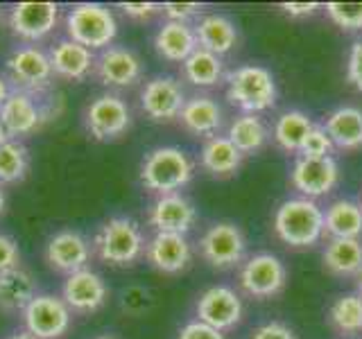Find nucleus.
I'll list each match as a JSON object with an SVG mask.
<instances>
[{
    "mask_svg": "<svg viewBox=\"0 0 362 339\" xmlns=\"http://www.w3.org/2000/svg\"><path fill=\"white\" fill-rule=\"evenodd\" d=\"M48 56L52 73L62 79H71V82H82L95 68V54L71 39L52 43Z\"/></svg>",
    "mask_w": 362,
    "mask_h": 339,
    "instance_id": "nucleus-21",
    "label": "nucleus"
},
{
    "mask_svg": "<svg viewBox=\"0 0 362 339\" xmlns=\"http://www.w3.org/2000/svg\"><path fill=\"white\" fill-rule=\"evenodd\" d=\"M21 314L25 333L37 339H62L73 321L71 308L54 294H37Z\"/></svg>",
    "mask_w": 362,
    "mask_h": 339,
    "instance_id": "nucleus-8",
    "label": "nucleus"
},
{
    "mask_svg": "<svg viewBox=\"0 0 362 339\" xmlns=\"http://www.w3.org/2000/svg\"><path fill=\"white\" fill-rule=\"evenodd\" d=\"M5 71L7 82L14 84V90H23V93H30L34 97L45 93L54 77L48 52L37 48V45L16 48L7 56Z\"/></svg>",
    "mask_w": 362,
    "mask_h": 339,
    "instance_id": "nucleus-6",
    "label": "nucleus"
},
{
    "mask_svg": "<svg viewBox=\"0 0 362 339\" xmlns=\"http://www.w3.org/2000/svg\"><path fill=\"white\" fill-rule=\"evenodd\" d=\"M243 163V154L226 136H213L202 147V165L211 174H233Z\"/></svg>",
    "mask_w": 362,
    "mask_h": 339,
    "instance_id": "nucleus-29",
    "label": "nucleus"
},
{
    "mask_svg": "<svg viewBox=\"0 0 362 339\" xmlns=\"http://www.w3.org/2000/svg\"><path fill=\"white\" fill-rule=\"evenodd\" d=\"M9 141V133H7V129H5V124L0 122V145H5Z\"/></svg>",
    "mask_w": 362,
    "mask_h": 339,
    "instance_id": "nucleus-46",
    "label": "nucleus"
},
{
    "mask_svg": "<svg viewBox=\"0 0 362 339\" xmlns=\"http://www.w3.org/2000/svg\"><path fill=\"white\" fill-rule=\"evenodd\" d=\"M331 152H333V143L328 138V133L320 124H313V129L305 136L299 154L305 158H324V156H331Z\"/></svg>",
    "mask_w": 362,
    "mask_h": 339,
    "instance_id": "nucleus-36",
    "label": "nucleus"
},
{
    "mask_svg": "<svg viewBox=\"0 0 362 339\" xmlns=\"http://www.w3.org/2000/svg\"><path fill=\"white\" fill-rule=\"evenodd\" d=\"M68 39L84 45L90 52L111 48L118 34V23L113 11L98 3H79L66 14Z\"/></svg>",
    "mask_w": 362,
    "mask_h": 339,
    "instance_id": "nucleus-4",
    "label": "nucleus"
},
{
    "mask_svg": "<svg viewBox=\"0 0 362 339\" xmlns=\"http://www.w3.org/2000/svg\"><path fill=\"white\" fill-rule=\"evenodd\" d=\"M5 203H7V199H5V190H3V186H0V215L5 213Z\"/></svg>",
    "mask_w": 362,
    "mask_h": 339,
    "instance_id": "nucleus-47",
    "label": "nucleus"
},
{
    "mask_svg": "<svg viewBox=\"0 0 362 339\" xmlns=\"http://www.w3.org/2000/svg\"><path fill=\"white\" fill-rule=\"evenodd\" d=\"M177 339H224V335L202 321H190L181 328Z\"/></svg>",
    "mask_w": 362,
    "mask_h": 339,
    "instance_id": "nucleus-40",
    "label": "nucleus"
},
{
    "mask_svg": "<svg viewBox=\"0 0 362 339\" xmlns=\"http://www.w3.org/2000/svg\"><path fill=\"white\" fill-rule=\"evenodd\" d=\"M197 222V210L192 201L186 199L179 192L173 195H161L150 208V226H154L156 233H179L186 235Z\"/></svg>",
    "mask_w": 362,
    "mask_h": 339,
    "instance_id": "nucleus-19",
    "label": "nucleus"
},
{
    "mask_svg": "<svg viewBox=\"0 0 362 339\" xmlns=\"http://www.w3.org/2000/svg\"><path fill=\"white\" fill-rule=\"evenodd\" d=\"M274 231L290 246H313L324 233V210L308 197L288 199L276 208Z\"/></svg>",
    "mask_w": 362,
    "mask_h": 339,
    "instance_id": "nucleus-3",
    "label": "nucleus"
},
{
    "mask_svg": "<svg viewBox=\"0 0 362 339\" xmlns=\"http://www.w3.org/2000/svg\"><path fill=\"white\" fill-rule=\"evenodd\" d=\"M88 260H90V244L77 231L71 229L59 231L45 244V263L54 271H62V274L71 276L79 269H86Z\"/></svg>",
    "mask_w": 362,
    "mask_h": 339,
    "instance_id": "nucleus-18",
    "label": "nucleus"
},
{
    "mask_svg": "<svg viewBox=\"0 0 362 339\" xmlns=\"http://www.w3.org/2000/svg\"><path fill=\"white\" fill-rule=\"evenodd\" d=\"M179 120L190 133L213 138V133H218L222 127V107L211 95L188 97L179 113Z\"/></svg>",
    "mask_w": 362,
    "mask_h": 339,
    "instance_id": "nucleus-23",
    "label": "nucleus"
},
{
    "mask_svg": "<svg viewBox=\"0 0 362 339\" xmlns=\"http://www.w3.org/2000/svg\"><path fill=\"white\" fill-rule=\"evenodd\" d=\"M310 129H313V122L303 111H286L283 116H279L274 124V141L281 150L299 152Z\"/></svg>",
    "mask_w": 362,
    "mask_h": 339,
    "instance_id": "nucleus-31",
    "label": "nucleus"
},
{
    "mask_svg": "<svg viewBox=\"0 0 362 339\" xmlns=\"http://www.w3.org/2000/svg\"><path fill=\"white\" fill-rule=\"evenodd\" d=\"M168 20H177V23H188L190 18H195L202 14V5L197 3H165L161 7Z\"/></svg>",
    "mask_w": 362,
    "mask_h": 339,
    "instance_id": "nucleus-38",
    "label": "nucleus"
},
{
    "mask_svg": "<svg viewBox=\"0 0 362 339\" xmlns=\"http://www.w3.org/2000/svg\"><path fill=\"white\" fill-rule=\"evenodd\" d=\"M95 77L105 86L127 88L143 77V64L139 54L122 45H111L95 56Z\"/></svg>",
    "mask_w": 362,
    "mask_h": 339,
    "instance_id": "nucleus-14",
    "label": "nucleus"
},
{
    "mask_svg": "<svg viewBox=\"0 0 362 339\" xmlns=\"http://www.w3.org/2000/svg\"><path fill=\"white\" fill-rule=\"evenodd\" d=\"M324 231L331 237L362 235V206L351 199H337L324 210Z\"/></svg>",
    "mask_w": 362,
    "mask_h": 339,
    "instance_id": "nucleus-28",
    "label": "nucleus"
},
{
    "mask_svg": "<svg viewBox=\"0 0 362 339\" xmlns=\"http://www.w3.org/2000/svg\"><path fill=\"white\" fill-rule=\"evenodd\" d=\"M34 297H37V282L28 269L14 267L0 274V310L3 312H23Z\"/></svg>",
    "mask_w": 362,
    "mask_h": 339,
    "instance_id": "nucleus-26",
    "label": "nucleus"
},
{
    "mask_svg": "<svg viewBox=\"0 0 362 339\" xmlns=\"http://www.w3.org/2000/svg\"><path fill=\"white\" fill-rule=\"evenodd\" d=\"M346 77L358 90H362V41H356L351 45L349 64H346Z\"/></svg>",
    "mask_w": 362,
    "mask_h": 339,
    "instance_id": "nucleus-39",
    "label": "nucleus"
},
{
    "mask_svg": "<svg viewBox=\"0 0 362 339\" xmlns=\"http://www.w3.org/2000/svg\"><path fill=\"white\" fill-rule=\"evenodd\" d=\"M145 235L139 222L124 215L107 220L100 226L93 240V251L102 263L113 267L134 265L145 254Z\"/></svg>",
    "mask_w": 362,
    "mask_h": 339,
    "instance_id": "nucleus-1",
    "label": "nucleus"
},
{
    "mask_svg": "<svg viewBox=\"0 0 362 339\" xmlns=\"http://www.w3.org/2000/svg\"><path fill=\"white\" fill-rule=\"evenodd\" d=\"M199 251L206 263L213 267H233L243 260L245 256V235L231 222H220L213 224L211 229L202 235L199 240Z\"/></svg>",
    "mask_w": 362,
    "mask_h": 339,
    "instance_id": "nucleus-11",
    "label": "nucleus"
},
{
    "mask_svg": "<svg viewBox=\"0 0 362 339\" xmlns=\"http://www.w3.org/2000/svg\"><path fill=\"white\" fill-rule=\"evenodd\" d=\"M9 93H11V88H9V82H7V77H3V75H0V109H3V105H5V102H7Z\"/></svg>",
    "mask_w": 362,
    "mask_h": 339,
    "instance_id": "nucleus-44",
    "label": "nucleus"
},
{
    "mask_svg": "<svg viewBox=\"0 0 362 339\" xmlns=\"http://www.w3.org/2000/svg\"><path fill=\"white\" fill-rule=\"evenodd\" d=\"M333 147L339 150H360L362 147V111L356 107H339L324 122Z\"/></svg>",
    "mask_w": 362,
    "mask_h": 339,
    "instance_id": "nucleus-25",
    "label": "nucleus"
},
{
    "mask_svg": "<svg viewBox=\"0 0 362 339\" xmlns=\"http://www.w3.org/2000/svg\"><path fill=\"white\" fill-rule=\"evenodd\" d=\"M226 97L245 113L272 109L276 102V82L263 66H240L226 75Z\"/></svg>",
    "mask_w": 362,
    "mask_h": 339,
    "instance_id": "nucleus-5",
    "label": "nucleus"
},
{
    "mask_svg": "<svg viewBox=\"0 0 362 339\" xmlns=\"http://www.w3.org/2000/svg\"><path fill=\"white\" fill-rule=\"evenodd\" d=\"M62 299L71 308V312L88 314L100 310L109 299V287L105 278L93 269H79L64 280Z\"/></svg>",
    "mask_w": 362,
    "mask_h": 339,
    "instance_id": "nucleus-12",
    "label": "nucleus"
},
{
    "mask_svg": "<svg viewBox=\"0 0 362 339\" xmlns=\"http://www.w3.org/2000/svg\"><path fill=\"white\" fill-rule=\"evenodd\" d=\"M331 323L344 335L362 333V299L358 294H344L331 305Z\"/></svg>",
    "mask_w": 362,
    "mask_h": 339,
    "instance_id": "nucleus-34",
    "label": "nucleus"
},
{
    "mask_svg": "<svg viewBox=\"0 0 362 339\" xmlns=\"http://www.w3.org/2000/svg\"><path fill=\"white\" fill-rule=\"evenodd\" d=\"M181 66H184V77L192 86H199V88L215 86L222 77L220 56L204 48H197Z\"/></svg>",
    "mask_w": 362,
    "mask_h": 339,
    "instance_id": "nucleus-32",
    "label": "nucleus"
},
{
    "mask_svg": "<svg viewBox=\"0 0 362 339\" xmlns=\"http://www.w3.org/2000/svg\"><path fill=\"white\" fill-rule=\"evenodd\" d=\"M324 267L335 276H354L362 271V242L356 237H331L324 249Z\"/></svg>",
    "mask_w": 362,
    "mask_h": 339,
    "instance_id": "nucleus-27",
    "label": "nucleus"
},
{
    "mask_svg": "<svg viewBox=\"0 0 362 339\" xmlns=\"http://www.w3.org/2000/svg\"><path fill=\"white\" fill-rule=\"evenodd\" d=\"M252 339H297V335H294L286 323L269 321V323L258 326L252 335Z\"/></svg>",
    "mask_w": 362,
    "mask_h": 339,
    "instance_id": "nucleus-41",
    "label": "nucleus"
},
{
    "mask_svg": "<svg viewBox=\"0 0 362 339\" xmlns=\"http://www.w3.org/2000/svg\"><path fill=\"white\" fill-rule=\"evenodd\" d=\"M48 118V113L43 111L41 102L30 95V93H23V90H14L7 97V102L0 109V122L5 124V129L9 133V138L18 141L21 136H30L34 133L41 122Z\"/></svg>",
    "mask_w": 362,
    "mask_h": 339,
    "instance_id": "nucleus-17",
    "label": "nucleus"
},
{
    "mask_svg": "<svg viewBox=\"0 0 362 339\" xmlns=\"http://www.w3.org/2000/svg\"><path fill=\"white\" fill-rule=\"evenodd\" d=\"M30 170V152L21 141L9 138L0 145V186L3 184H18L25 179Z\"/></svg>",
    "mask_w": 362,
    "mask_h": 339,
    "instance_id": "nucleus-33",
    "label": "nucleus"
},
{
    "mask_svg": "<svg viewBox=\"0 0 362 339\" xmlns=\"http://www.w3.org/2000/svg\"><path fill=\"white\" fill-rule=\"evenodd\" d=\"M5 339H37V337H32L30 333L21 331V333H14V335H9V337H5Z\"/></svg>",
    "mask_w": 362,
    "mask_h": 339,
    "instance_id": "nucleus-45",
    "label": "nucleus"
},
{
    "mask_svg": "<svg viewBox=\"0 0 362 339\" xmlns=\"http://www.w3.org/2000/svg\"><path fill=\"white\" fill-rule=\"evenodd\" d=\"M186 93L175 77L158 75L145 82L141 90V109L154 122H170L179 118L181 109L186 105Z\"/></svg>",
    "mask_w": 362,
    "mask_h": 339,
    "instance_id": "nucleus-10",
    "label": "nucleus"
},
{
    "mask_svg": "<svg viewBox=\"0 0 362 339\" xmlns=\"http://www.w3.org/2000/svg\"><path fill=\"white\" fill-rule=\"evenodd\" d=\"M243 319V301L240 297L224 285L209 287L197 301V321L206 323L215 331H229Z\"/></svg>",
    "mask_w": 362,
    "mask_h": 339,
    "instance_id": "nucleus-15",
    "label": "nucleus"
},
{
    "mask_svg": "<svg viewBox=\"0 0 362 339\" xmlns=\"http://www.w3.org/2000/svg\"><path fill=\"white\" fill-rule=\"evenodd\" d=\"M93 339H118V337H113V335H98V337H93Z\"/></svg>",
    "mask_w": 362,
    "mask_h": 339,
    "instance_id": "nucleus-49",
    "label": "nucleus"
},
{
    "mask_svg": "<svg viewBox=\"0 0 362 339\" xmlns=\"http://www.w3.org/2000/svg\"><path fill=\"white\" fill-rule=\"evenodd\" d=\"M292 186L297 188L303 197L315 199L328 195L339 181V167L333 156L324 158H305L299 156L292 165Z\"/></svg>",
    "mask_w": 362,
    "mask_h": 339,
    "instance_id": "nucleus-13",
    "label": "nucleus"
},
{
    "mask_svg": "<svg viewBox=\"0 0 362 339\" xmlns=\"http://www.w3.org/2000/svg\"><path fill=\"white\" fill-rule=\"evenodd\" d=\"M0 16H3V9H0Z\"/></svg>",
    "mask_w": 362,
    "mask_h": 339,
    "instance_id": "nucleus-50",
    "label": "nucleus"
},
{
    "mask_svg": "<svg viewBox=\"0 0 362 339\" xmlns=\"http://www.w3.org/2000/svg\"><path fill=\"white\" fill-rule=\"evenodd\" d=\"M288 269L281 258L272 254H256L240 269V285L254 299H267L286 287Z\"/></svg>",
    "mask_w": 362,
    "mask_h": 339,
    "instance_id": "nucleus-9",
    "label": "nucleus"
},
{
    "mask_svg": "<svg viewBox=\"0 0 362 339\" xmlns=\"http://www.w3.org/2000/svg\"><path fill=\"white\" fill-rule=\"evenodd\" d=\"M226 138L238 147V152L240 154H254L265 145L267 127L256 113H243V116H238L231 122Z\"/></svg>",
    "mask_w": 362,
    "mask_h": 339,
    "instance_id": "nucleus-30",
    "label": "nucleus"
},
{
    "mask_svg": "<svg viewBox=\"0 0 362 339\" xmlns=\"http://www.w3.org/2000/svg\"><path fill=\"white\" fill-rule=\"evenodd\" d=\"M192 161L179 147H156L141 163V184L145 190L161 195H173L190 184Z\"/></svg>",
    "mask_w": 362,
    "mask_h": 339,
    "instance_id": "nucleus-2",
    "label": "nucleus"
},
{
    "mask_svg": "<svg viewBox=\"0 0 362 339\" xmlns=\"http://www.w3.org/2000/svg\"><path fill=\"white\" fill-rule=\"evenodd\" d=\"M59 5L54 3H18L9 9V28L25 41H41L57 28Z\"/></svg>",
    "mask_w": 362,
    "mask_h": 339,
    "instance_id": "nucleus-16",
    "label": "nucleus"
},
{
    "mask_svg": "<svg viewBox=\"0 0 362 339\" xmlns=\"http://www.w3.org/2000/svg\"><path fill=\"white\" fill-rule=\"evenodd\" d=\"M154 48L158 56H163L165 61L184 64L199 45H197L195 30H192L190 23L165 20L154 34Z\"/></svg>",
    "mask_w": 362,
    "mask_h": 339,
    "instance_id": "nucleus-22",
    "label": "nucleus"
},
{
    "mask_svg": "<svg viewBox=\"0 0 362 339\" xmlns=\"http://www.w3.org/2000/svg\"><path fill=\"white\" fill-rule=\"evenodd\" d=\"M358 297L362 299V271L358 274Z\"/></svg>",
    "mask_w": 362,
    "mask_h": 339,
    "instance_id": "nucleus-48",
    "label": "nucleus"
},
{
    "mask_svg": "<svg viewBox=\"0 0 362 339\" xmlns=\"http://www.w3.org/2000/svg\"><path fill=\"white\" fill-rule=\"evenodd\" d=\"M84 127L95 141H116L132 127V109L120 95L102 93L88 102L84 111Z\"/></svg>",
    "mask_w": 362,
    "mask_h": 339,
    "instance_id": "nucleus-7",
    "label": "nucleus"
},
{
    "mask_svg": "<svg viewBox=\"0 0 362 339\" xmlns=\"http://www.w3.org/2000/svg\"><path fill=\"white\" fill-rule=\"evenodd\" d=\"M197 37V45L213 54H226L238 43V30L231 18L222 14H206L197 20V25H192Z\"/></svg>",
    "mask_w": 362,
    "mask_h": 339,
    "instance_id": "nucleus-24",
    "label": "nucleus"
},
{
    "mask_svg": "<svg viewBox=\"0 0 362 339\" xmlns=\"http://www.w3.org/2000/svg\"><path fill=\"white\" fill-rule=\"evenodd\" d=\"M145 258L154 269L163 274H179L190 263V244L186 235L179 233H154L145 246Z\"/></svg>",
    "mask_w": 362,
    "mask_h": 339,
    "instance_id": "nucleus-20",
    "label": "nucleus"
},
{
    "mask_svg": "<svg viewBox=\"0 0 362 339\" xmlns=\"http://www.w3.org/2000/svg\"><path fill=\"white\" fill-rule=\"evenodd\" d=\"M326 14L337 28L346 32L362 30V3H328Z\"/></svg>",
    "mask_w": 362,
    "mask_h": 339,
    "instance_id": "nucleus-35",
    "label": "nucleus"
},
{
    "mask_svg": "<svg viewBox=\"0 0 362 339\" xmlns=\"http://www.w3.org/2000/svg\"><path fill=\"white\" fill-rule=\"evenodd\" d=\"M21 267V251L14 237L0 233V274L7 269Z\"/></svg>",
    "mask_w": 362,
    "mask_h": 339,
    "instance_id": "nucleus-37",
    "label": "nucleus"
},
{
    "mask_svg": "<svg viewBox=\"0 0 362 339\" xmlns=\"http://www.w3.org/2000/svg\"><path fill=\"white\" fill-rule=\"evenodd\" d=\"M163 5L156 3H120V9L124 11V16H129L134 20H147L152 18L154 14L161 11Z\"/></svg>",
    "mask_w": 362,
    "mask_h": 339,
    "instance_id": "nucleus-42",
    "label": "nucleus"
},
{
    "mask_svg": "<svg viewBox=\"0 0 362 339\" xmlns=\"http://www.w3.org/2000/svg\"><path fill=\"white\" fill-rule=\"evenodd\" d=\"M281 7L286 9V14L290 16H313L315 11L320 9L317 3H283Z\"/></svg>",
    "mask_w": 362,
    "mask_h": 339,
    "instance_id": "nucleus-43",
    "label": "nucleus"
}]
</instances>
